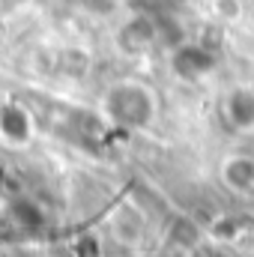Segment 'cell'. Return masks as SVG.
Masks as SVG:
<instances>
[{"label":"cell","instance_id":"7a4b0ae2","mask_svg":"<svg viewBox=\"0 0 254 257\" xmlns=\"http://www.w3.org/2000/svg\"><path fill=\"white\" fill-rule=\"evenodd\" d=\"M227 120L236 128H254V87H236L227 99Z\"/></svg>","mask_w":254,"mask_h":257},{"label":"cell","instance_id":"6da1fadb","mask_svg":"<svg viewBox=\"0 0 254 257\" xmlns=\"http://www.w3.org/2000/svg\"><path fill=\"white\" fill-rule=\"evenodd\" d=\"M108 108L114 111L117 120L123 123H147L150 114H153V99H150V90L138 87V84H120L117 90H111L108 96Z\"/></svg>","mask_w":254,"mask_h":257}]
</instances>
